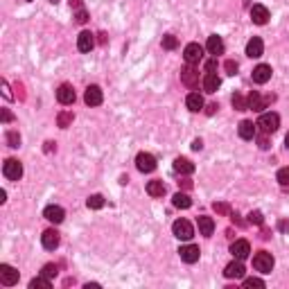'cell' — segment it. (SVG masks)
Here are the masks:
<instances>
[{
    "mask_svg": "<svg viewBox=\"0 0 289 289\" xmlns=\"http://www.w3.org/2000/svg\"><path fill=\"white\" fill-rule=\"evenodd\" d=\"M147 194H149V197H154V199L163 197V194H165L163 181H149V183H147Z\"/></svg>",
    "mask_w": 289,
    "mask_h": 289,
    "instance_id": "cell-26",
    "label": "cell"
},
{
    "mask_svg": "<svg viewBox=\"0 0 289 289\" xmlns=\"http://www.w3.org/2000/svg\"><path fill=\"white\" fill-rule=\"evenodd\" d=\"M206 50L210 54H222L224 52V41L222 36H217V34H212V36H208V43H206Z\"/></svg>",
    "mask_w": 289,
    "mask_h": 289,
    "instance_id": "cell-23",
    "label": "cell"
},
{
    "mask_svg": "<svg viewBox=\"0 0 289 289\" xmlns=\"http://www.w3.org/2000/svg\"><path fill=\"white\" fill-rule=\"evenodd\" d=\"M5 201H7V192L2 190V192H0V204H5Z\"/></svg>",
    "mask_w": 289,
    "mask_h": 289,
    "instance_id": "cell-50",
    "label": "cell"
},
{
    "mask_svg": "<svg viewBox=\"0 0 289 289\" xmlns=\"http://www.w3.org/2000/svg\"><path fill=\"white\" fill-rule=\"evenodd\" d=\"M224 276H226V278H244V264H242V260H235V262L226 264Z\"/></svg>",
    "mask_w": 289,
    "mask_h": 289,
    "instance_id": "cell-20",
    "label": "cell"
},
{
    "mask_svg": "<svg viewBox=\"0 0 289 289\" xmlns=\"http://www.w3.org/2000/svg\"><path fill=\"white\" fill-rule=\"evenodd\" d=\"M222 86V79L217 77V72H206L204 77V91L206 93H217V88Z\"/></svg>",
    "mask_w": 289,
    "mask_h": 289,
    "instance_id": "cell-21",
    "label": "cell"
},
{
    "mask_svg": "<svg viewBox=\"0 0 289 289\" xmlns=\"http://www.w3.org/2000/svg\"><path fill=\"white\" fill-rule=\"evenodd\" d=\"M269 18H271V14L264 5H253L251 7V20H253L256 25H267V20Z\"/></svg>",
    "mask_w": 289,
    "mask_h": 289,
    "instance_id": "cell-10",
    "label": "cell"
},
{
    "mask_svg": "<svg viewBox=\"0 0 289 289\" xmlns=\"http://www.w3.org/2000/svg\"><path fill=\"white\" fill-rule=\"evenodd\" d=\"M41 273H43V276H46V278H50V280H52V278L57 276V273H59V269H57V264H46V267H43V271H41Z\"/></svg>",
    "mask_w": 289,
    "mask_h": 289,
    "instance_id": "cell-36",
    "label": "cell"
},
{
    "mask_svg": "<svg viewBox=\"0 0 289 289\" xmlns=\"http://www.w3.org/2000/svg\"><path fill=\"white\" fill-rule=\"evenodd\" d=\"M197 224H199V233H201V235H206V237L212 235V230H215V222H212V217L201 215L197 219Z\"/></svg>",
    "mask_w": 289,
    "mask_h": 289,
    "instance_id": "cell-25",
    "label": "cell"
},
{
    "mask_svg": "<svg viewBox=\"0 0 289 289\" xmlns=\"http://www.w3.org/2000/svg\"><path fill=\"white\" fill-rule=\"evenodd\" d=\"M0 283L5 287H14L18 283V271L14 269L12 264H0Z\"/></svg>",
    "mask_w": 289,
    "mask_h": 289,
    "instance_id": "cell-7",
    "label": "cell"
},
{
    "mask_svg": "<svg viewBox=\"0 0 289 289\" xmlns=\"http://www.w3.org/2000/svg\"><path fill=\"white\" fill-rule=\"evenodd\" d=\"M201 147H204V143H201V140H194V143H192V149H194V151H199V149H201Z\"/></svg>",
    "mask_w": 289,
    "mask_h": 289,
    "instance_id": "cell-47",
    "label": "cell"
},
{
    "mask_svg": "<svg viewBox=\"0 0 289 289\" xmlns=\"http://www.w3.org/2000/svg\"><path fill=\"white\" fill-rule=\"evenodd\" d=\"M172 204L177 206V208H181V210H185V208H190L192 206V199L188 197V194H183V192H177L174 199H172Z\"/></svg>",
    "mask_w": 289,
    "mask_h": 289,
    "instance_id": "cell-28",
    "label": "cell"
},
{
    "mask_svg": "<svg viewBox=\"0 0 289 289\" xmlns=\"http://www.w3.org/2000/svg\"><path fill=\"white\" fill-rule=\"evenodd\" d=\"M285 144H287V149H289V133L285 136Z\"/></svg>",
    "mask_w": 289,
    "mask_h": 289,
    "instance_id": "cell-51",
    "label": "cell"
},
{
    "mask_svg": "<svg viewBox=\"0 0 289 289\" xmlns=\"http://www.w3.org/2000/svg\"><path fill=\"white\" fill-rule=\"evenodd\" d=\"M174 172H177V174H185V177H188V174H192V172H194V163H192V161H188V158H177V161H174Z\"/></svg>",
    "mask_w": 289,
    "mask_h": 289,
    "instance_id": "cell-24",
    "label": "cell"
},
{
    "mask_svg": "<svg viewBox=\"0 0 289 289\" xmlns=\"http://www.w3.org/2000/svg\"><path fill=\"white\" fill-rule=\"evenodd\" d=\"M12 111H9V109H2V122H12Z\"/></svg>",
    "mask_w": 289,
    "mask_h": 289,
    "instance_id": "cell-42",
    "label": "cell"
},
{
    "mask_svg": "<svg viewBox=\"0 0 289 289\" xmlns=\"http://www.w3.org/2000/svg\"><path fill=\"white\" fill-rule=\"evenodd\" d=\"M70 7H77V9H81V0H70Z\"/></svg>",
    "mask_w": 289,
    "mask_h": 289,
    "instance_id": "cell-49",
    "label": "cell"
},
{
    "mask_svg": "<svg viewBox=\"0 0 289 289\" xmlns=\"http://www.w3.org/2000/svg\"><path fill=\"white\" fill-rule=\"evenodd\" d=\"M230 102H233V106H235L237 111H246V109H249V106H246V102H244V97L242 95H233V99H230Z\"/></svg>",
    "mask_w": 289,
    "mask_h": 289,
    "instance_id": "cell-33",
    "label": "cell"
},
{
    "mask_svg": "<svg viewBox=\"0 0 289 289\" xmlns=\"http://www.w3.org/2000/svg\"><path fill=\"white\" fill-rule=\"evenodd\" d=\"M276 178H278V183L280 185H289V167H280Z\"/></svg>",
    "mask_w": 289,
    "mask_h": 289,
    "instance_id": "cell-35",
    "label": "cell"
},
{
    "mask_svg": "<svg viewBox=\"0 0 289 289\" xmlns=\"http://www.w3.org/2000/svg\"><path fill=\"white\" fill-rule=\"evenodd\" d=\"M86 206H88V208H93V210H99V208L104 206V197H102V194H91V197H88V201H86Z\"/></svg>",
    "mask_w": 289,
    "mask_h": 289,
    "instance_id": "cell-30",
    "label": "cell"
},
{
    "mask_svg": "<svg viewBox=\"0 0 289 289\" xmlns=\"http://www.w3.org/2000/svg\"><path fill=\"white\" fill-rule=\"evenodd\" d=\"M273 264H276L273 262V256L267 253V251H260V253L253 256V267H256V271H260V273H271Z\"/></svg>",
    "mask_w": 289,
    "mask_h": 289,
    "instance_id": "cell-3",
    "label": "cell"
},
{
    "mask_svg": "<svg viewBox=\"0 0 289 289\" xmlns=\"http://www.w3.org/2000/svg\"><path fill=\"white\" fill-rule=\"evenodd\" d=\"M217 109H219V106H217V104H210V106H208V109H206V113H208V115H212V113H215Z\"/></svg>",
    "mask_w": 289,
    "mask_h": 289,
    "instance_id": "cell-48",
    "label": "cell"
},
{
    "mask_svg": "<svg viewBox=\"0 0 289 289\" xmlns=\"http://www.w3.org/2000/svg\"><path fill=\"white\" fill-rule=\"evenodd\" d=\"M271 66H267V64H260V66H256L253 68V75H251V77H253V81H256V84H267V81H269L271 79Z\"/></svg>",
    "mask_w": 289,
    "mask_h": 289,
    "instance_id": "cell-13",
    "label": "cell"
},
{
    "mask_svg": "<svg viewBox=\"0 0 289 289\" xmlns=\"http://www.w3.org/2000/svg\"><path fill=\"white\" fill-rule=\"evenodd\" d=\"M72 118H75V115H72L70 111H61V113H59V118H57V125H59L61 129H66V127L72 122Z\"/></svg>",
    "mask_w": 289,
    "mask_h": 289,
    "instance_id": "cell-31",
    "label": "cell"
},
{
    "mask_svg": "<svg viewBox=\"0 0 289 289\" xmlns=\"http://www.w3.org/2000/svg\"><path fill=\"white\" fill-rule=\"evenodd\" d=\"M185 106H188L192 113H199L204 109V97H201L199 93H190V95L185 97Z\"/></svg>",
    "mask_w": 289,
    "mask_h": 289,
    "instance_id": "cell-22",
    "label": "cell"
},
{
    "mask_svg": "<svg viewBox=\"0 0 289 289\" xmlns=\"http://www.w3.org/2000/svg\"><path fill=\"white\" fill-rule=\"evenodd\" d=\"M2 174H5V178H9V181H18V178L23 177V165H20V161L7 158L5 165H2Z\"/></svg>",
    "mask_w": 289,
    "mask_h": 289,
    "instance_id": "cell-5",
    "label": "cell"
},
{
    "mask_svg": "<svg viewBox=\"0 0 289 289\" xmlns=\"http://www.w3.org/2000/svg\"><path fill=\"white\" fill-rule=\"evenodd\" d=\"M260 149H269V138H267V133H264V138H260Z\"/></svg>",
    "mask_w": 289,
    "mask_h": 289,
    "instance_id": "cell-43",
    "label": "cell"
},
{
    "mask_svg": "<svg viewBox=\"0 0 289 289\" xmlns=\"http://www.w3.org/2000/svg\"><path fill=\"white\" fill-rule=\"evenodd\" d=\"M237 131H240V138H244V140L256 138V125H253L251 120H242L240 127H237Z\"/></svg>",
    "mask_w": 289,
    "mask_h": 289,
    "instance_id": "cell-19",
    "label": "cell"
},
{
    "mask_svg": "<svg viewBox=\"0 0 289 289\" xmlns=\"http://www.w3.org/2000/svg\"><path fill=\"white\" fill-rule=\"evenodd\" d=\"M178 256H181V260L188 264H194L199 260V256H201V251H199V246H194V244H185V246H181L178 249Z\"/></svg>",
    "mask_w": 289,
    "mask_h": 289,
    "instance_id": "cell-9",
    "label": "cell"
},
{
    "mask_svg": "<svg viewBox=\"0 0 289 289\" xmlns=\"http://www.w3.org/2000/svg\"><path fill=\"white\" fill-rule=\"evenodd\" d=\"M215 210L217 212H228V206L226 204H215Z\"/></svg>",
    "mask_w": 289,
    "mask_h": 289,
    "instance_id": "cell-45",
    "label": "cell"
},
{
    "mask_svg": "<svg viewBox=\"0 0 289 289\" xmlns=\"http://www.w3.org/2000/svg\"><path fill=\"white\" fill-rule=\"evenodd\" d=\"M41 242H43V249H48V251H54L57 246H59V233L54 228H50V230H46L43 235H41Z\"/></svg>",
    "mask_w": 289,
    "mask_h": 289,
    "instance_id": "cell-16",
    "label": "cell"
},
{
    "mask_svg": "<svg viewBox=\"0 0 289 289\" xmlns=\"http://www.w3.org/2000/svg\"><path fill=\"white\" fill-rule=\"evenodd\" d=\"M246 106H249L251 111H262V109H264V102H262V97H260V95L253 91V93L249 95V99H246Z\"/></svg>",
    "mask_w": 289,
    "mask_h": 289,
    "instance_id": "cell-27",
    "label": "cell"
},
{
    "mask_svg": "<svg viewBox=\"0 0 289 289\" xmlns=\"http://www.w3.org/2000/svg\"><path fill=\"white\" fill-rule=\"evenodd\" d=\"M177 46H178L177 36H174V34H165V36H163V48H165V50H174Z\"/></svg>",
    "mask_w": 289,
    "mask_h": 289,
    "instance_id": "cell-32",
    "label": "cell"
},
{
    "mask_svg": "<svg viewBox=\"0 0 289 289\" xmlns=\"http://www.w3.org/2000/svg\"><path fill=\"white\" fill-rule=\"evenodd\" d=\"M50 2H52V5H57V2H59V0H50Z\"/></svg>",
    "mask_w": 289,
    "mask_h": 289,
    "instance_id": "cell-52",
    "label": "cell"
},
{
    "mask_svg": "<svg viewBox=\"0 0 289 289\" xmlns=\"http://www.w3.org/2000/svg\"><path fill=\"white\" fill-rule=\"evenodd\" d=\"M7 143H9V147H18V144H20V136L16 131H9V133H7Z\"/></svg>",
    "mask_w": 289,
    "mask_h": 289,
    "instance_id": "cell-38",
    "label": "cell"
},
{
    "mask_svg": "<svg viewBox=\"0 0 289 289\" xmlns=\"http://www.w3.org/2000/svg\"><path fill=\"white\" fill-rule=\"evenodd\" d=\"M30 289H50V278H46L43 273L39 278H32L30 280Z\"/></svg>",
    "mask_w": 289,
    "mask_h": 289,
    "instance_id": "cell-29",
    "label": "cell"
},
{
    "mask_svg": "<svg viewBox=\"0 0 289 289\" xmlns=\"http://www.w3.org/2000/svg\"><path fill=\"white\" fill-rule=\"evenodd\" d=\"M224 68H226V72H228V75H235V72H237V64H235V61H226V64H224Z\"/></svg>",
    "mask_w": 289,
    "mask_h": 289,
    "instance_id": "cell-40",
    "label": "cell"
},
{
    "mask_svg": "<svg viewBox=\"0 0 289 289\" xmlns=\"http://www.w3.org/2000/svg\"><path fill=\"white\" fill-rule=\"evenodd\" d=\"M172 233H174V237L183 240V242L194 237V228H192V224L188 219H177V222L172 224Z\"/></svg>",
    "mask_w": 289,
    "mask_h": 289,
    "instance_id": "cell-2",
    "label": "cell"
},
{
    "mask_svg": "<svg viewBox=\"0 0 289 289\" xmlns=\"http://www.w3.org/2000/svg\"><path fill=\"white\" fill-rule=\"evenodd\" d=\"M43 217H46L48 222H52V224H61L64 222V217H66V212H64L61 206H48L46 210H43Z\"/></svg>",
    "mask_w": 289,
    "mask_h": 289,
    "instance_id": "cell-17",
    "label": "cell"
},
{
    "mask_svg": "<svg viewBox=\"0 0 289 289\" xmlns=\"http://www.w3.org/2000/svg\"><path fill=\"white\" fill-rule=\"evenodd\" d=\"M264 52V43L260 36H253V39L246 43V57H251V59H257V57H262Z\"/></svg>",
    "mask_w": 289,
    "mask_h": 289,
    "instance_id": "cell-12",
    "label": "cell"
},
{
    "mask_svg": "<svg viewBox=\"0 0 289 289\" xmlns=\"http://www.w3.org/2000/svg\"><path fill=\"white\" fill-rule=\"evenodd\" d=\"M77 48H79V52H91L93 48H95V34L81 32L77 36Z\"/></svg>",
    "mask_w": 289,
    "mask_h": 289,
    "instance_id": "cell-14",
    "label": "cell"
},
{
    "mask_svg": "<svg viewBox=\"0 0 289 289\" xmlns=\"http://www.w3.org/2000/svg\"><path fill=\"white\" fill-rule=\"evenodd\" d=\"M75 20H77L79 25H84L86 20H88V14H86V9H79V12L75 14Z\"/></svg>",
    "mask_w": 289,
    "mask_h": 289,
    "instance_id": "cell-39",
    "label": "cell"
},
{
    "mask_svg": "<svg viewBox=\"0 0 289 289\" xmlns=\"http://www.w3.org/2000/svg\"><path fill=\"white\" fill-rule=\"evenodd\" d=\"M2 93H5V97H7V99L12 97V93H9V86H7V81H2Z\"/></svg>",
    "mask_w": 289,
    "mask_h": 289,
    "instance_id": "cell-46",
    "label": "cell"
},
{
    "mask_svg": "<svg viewBox=\"0 0 289 289\" xmlns=\"http://www.w3.org/2000/svg\"><path fill=\"white\" fill-rule=\"evenodd\" d=\"M278 228H280L283 233H287V235H289V222H287V219H280V222H278Z\"/></svg>",
    "mask_w": 289,
    "mask_h": 289,
    "instance_id": "cell-41",
    "label": "cell"
},
{
    "mask_svg": "<svg viewBox=\"0 0 289 289\" xmlns=\"http://www.w3.org/2000/svg\"><path fill=\"white\" fill-rule=\"evenodd\" d=\"M102 99H104V95H102V88H99V86H88V88H86L84 102L88 106H99Z\"/></svg>",
    "mask_w": 289,
    "mask_h": 289,
    "instance_id": "cell-11",
    "label": "cell"
},
{
    "mask_svg": "<svg viewBox=\"0 0 289 289\" xmlns=\"http://www.w3.org/2000/svg\"><path fill=\"white\" fill-rule=\"evenodd\" d=\"M230 253L235 260H246L251 253V244L246 240H235V242L230 244Z\"/></svg>",
    "mask_w": 289,
    "mask_h": 289,
    "instance_id": "cell-8",
    "label": "cell"
},
{
    "mask_svg": "<svg viewBox=\"0 0 289 289\" xmlns=\"http://www.w3.org/2000/svg\"><path fill=\"white\" fill-rule=\"evenodd\" d=\"M57 99H59V104H72L75 102V88L70 84H61L59 91H57Z\"/></svg>",
    "mask_w": 289,
    "mask_h": 289,
    "instance_id": "cell-15",
    "label": "cell"
},
{
    "mask_svg": "<svg viewBox=\"0 0 289 289\" xmlns=\"http://www.w3.org/2000/svg\"><path fill=\"white\" fill-rule=\"evenodd\" d=\"M183 59L188 66H197L199 61L204 59V48L199 46V43H188L183 50Z\"/></svg>",
    "mask_w": 289,
    "mask_h": 289,
    "instance_id": "cell-4",
    "label": "cell"
},
{
    "mask_svg": "<svg viewBox=\"0 0 289 289\" xmlns=\"http://www.w3.org/2000/svg\"><path fill=\"white\" fill-rule=\"evenodd\" d=\"M256 127H260V131L262 133H273V131H278V127H280V118H278V113H262L260 118H257V122H256Z\"/></svg>",
    "mask_w": 289,
    "mask_h": 289,
    "instance_id": "cell-1",
    "label": "cell"
},
{
    "mask_svg": "<svg viewBox=\"0 0 289 289\" xmlns=\"http://www.w3.org/2000/svg\"><path fill=\"white\" fill-rule=\"evenodd\" d=\"M136 167H138L143 174H149V172L156 170V158L147 154V151H140L138 156H136Z\"/></svg>",
    "mask_w": 289,
    "mask_h": 289,
    "instance_id": "cell-6",
    "label": "cell"
},
{
    "mask_svg": "<svg viewBox=\"0 0 289 289\" xmlns=\"http://www.w3.org/2000/svg\"><path fill=\"white\" fill-rule=\"evenodd\" d=\"M215 68H217V61H215V59L206 64V70H208V72H215Z\"/></svg>",
    "mask_w": 289,
    "mask_h": 289,
    "instance_id": "cell-44",
    "label": "cell"
},
{
    "mask_svg": "<svg viewBox=\"0 0 289 289\" xmlns=\"http://www.w3.org/2000/svg\"><path fill=\"white\" fill-rule=\"evenodd\" d=\"M249 224H256V226H262L264 224V217H262V212L260 210H253L249 215Z\"/></svg>",
    "mask_w": 289,
    "mask_h": 289,
    "instance_id": "cell-37",
    "label": "cell"
},
{
    "mask_svg": "<svg viewBox=\"0 0 289 289\" xmlns=\"http://www.w3.org/2000/svg\"><path fill=\"white\" fill-rule=\"evenodd\" d=\"M244 287H246V289H253V287L262 289L264 287V280H260V278H246V280H244Z\"/></svg>",
    "mask_w": 289,
    "mask_h": 289,
    "instance_id": "cell-34",
    "label": "cell"
},
{
    "mask_svg": "<svg viewBox=\"0 0 289 289\" xmlns=\"http://www.w3.org/2000/svg\"><path fill=\"white\" fill-rule=\"evenodd\" d=\"M181 81H183L188 88H194V86L199 84V72L194 70L192 66L183 68V70H181Z\"/></svg>",
    "mask_w": 289,
    "mask_h": 289,
    "instance_id": "cell-18",
    "label": "cell"
}]
</instances>
